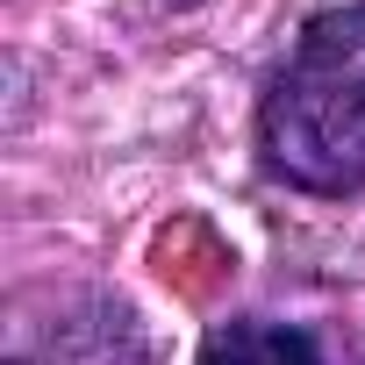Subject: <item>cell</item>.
Listing matches in <instances>:
<instances>
[{
    "instance_id": "cell-3",
    "label": "cell",
    "mask_w": 365,
    "mask_h": 365,
    "mask_svg": "<svg viewBox=\"0 0 365 365\" xmlns=\"http://www.w3.org/2000/svg\"><path fill=\"white\" fill-rule=\"evenodd\" d=\"M201 365H329L322 336L301 322H265V315H237L215 322L201 344Z\"/></svg>"
},
{
    "instance_id": "cell-1",
    "label": "cell",
    "mask_w": 365,
    "mask_h": 365,
    "mask_svg": "<svg viewBox=\"0 0 365 365\" xmlns=\"http://www.w3.org/2000/svg\"><path fill=\"white\" fill-rule=\"evenodd\" d=\"M265 165L308 194H365V0L315 15L258 108Z\"/></svg>"
},
{
    "instance_id": "cell-2",
    "label": "cell",
    "mask_w": 365,
    "mask_h": 365,
    "mask_svg": "<svg viewBox=\"0 0 365 365\" xmlns=\"http://www.w3.org/2000/svg\"><path fill=\"white\" fill-rule=\"evenodd\" d=\"M15 365H150L143 336H136V315L122 301H93L79 315H65L36 351H22Z\"/></svg>"
}]
</instances>
